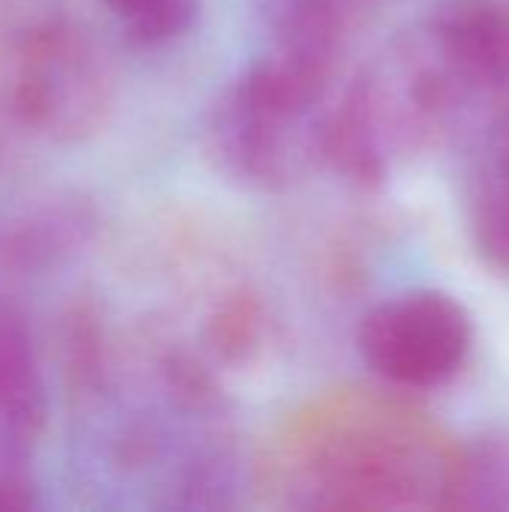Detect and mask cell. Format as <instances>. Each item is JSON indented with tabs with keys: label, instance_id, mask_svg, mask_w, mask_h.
Here are the masks:
<instances>
[{
	"label": "cell",
	"instance_id": "1",
	"mask_svg": "<svg viewBox=\"0 0 509 512\" xmlns=\"http://www.w3.org/2000/svg\"><path fill=\"white\" fill-rule=\"evenodd\" d=\"M402 393H339L300 414L279 453L282 492L306 510L447 507L456 450Z\"/></svg>",
	"mask_w": 509,
	"mask_h": 512
},
{
	"label": "cell",
	"instance_id": "2",
	"mask_svg": "<svg viewBox=\"0 0 509 512\" xmlns=\"http://www.w3.org/2000/svg\"><path fill=\"white\" fill-rule=\"evenodd\" d=\"M117 75L99 33L69 0H0V156L24 159L93 138Z\"/></svg>",
	"mask_w": 509,
	"mask_h": 512
},
{
	"label": "cell",
	"instance_id": "3",
	"mask_svg": "<svg viewBox=\"0 0 509 512\" xmlns=\"http://www.w3.org/2000/svg\"><path fill=\"white\" fill-rule=\"evenodd\" d=\"M336 93V69L261 51L207 108V159L225 180L246 189L282 192L297 186L327 165Z\"/></svg>",
	"mask_w": 509,
	"mask_h": 512
},
{
	"label": "cell",
	"instance_id": "4",
	"mask_svg": "<svg viewBox=\"0 0 509 512\" xmlns=\"http://www.w3.org/2000/svg\"><path fill=\"white\" fill-rule=\"evenodd\" d=\"M468 114H474L468 96L420 30H411L339 87L327 168L360 189H375L438 147Z\"/></svg>",
	"mask_w": 509,
	"mask_h": 512
},
{
	"label": "cell",
	"instance_id": "5",
	"mask_svg": "<svg viewBox=\"0 0 509 512\" xmlns=\"http://www.w3.org/2000/svg\"><path fill=\"white\" fill-rule=\"evenodd\" d=\"M477 330L468 306L441 288H408L375 303L357 327L366 369L396 393H429L453 384Z\"/></svg>",
	"mask_w": 509,
	"mask_h": 512
},
{
	"label": "cell",
	"instance_id": "6",
	"mask_svg": "<svg viewBox=\"0 0 509 512\" xmlns=\"http://www.w3.org/2000/svg\"><path fill=\"white\" fill-rule=\"evenodd\" d=\"M477 108L509 102V0H435L417 27Z\"/></svg>",
	"mask_w": 509,
	"mask_h": 512
},
{
	"label": "cell",
	"instance_id": "7",
	"mask_svg": "<svg viewBox=\"0 0 509 512\" xmlns=\"http://www.w3.org/2000/svg\"><path fill=\"white\" fill-rule=\"evenodd\" d=\"M96 228L93 204L66 189L0 207V288L66 270L90 249Z\"/></svg>",
	"mask_w": 509,
	"mask_h": 512
},
{
	"label": "cell",
	"instance_id": "8",
	"mask_svg": "<svg viewBox=\"0 0 509 512\" xmlns=\"http://www.w3.org/2000/svg\"><path fill=\"white\" fill-rule=\"evenodd\" d=\"M48 417L39 342L15 294L0 288V480L33 474Z\"/></svg>",
	"mask_w": 509,
	"mask_h": 512
},
{
	"label": "cell",
	"instance_id": "9",
	"mask_svg": "<svg viewBox=\"0 0 509 512\" xmlns=\"http://www.w3.org/2000/svg\"><path fill=\"white\" fill-rule=\"evenodd\" d=\"M264 51L336 69L348 51L354 0H255Z\"/></svg>",
	"mask_w": 509,
	"mask_h": 512
},
{
	"label": "cell",
	"instance_id": "10",
	"mask_svg": "<svg viewBox=\"0 0 509 512\" xmlns=\"http://www.w3.org/2000/svg\"><path fill=\"white\" fill-rule=\"evenodd\" d=\"M447 510L509 512V432L456 450Z\"/></svg>",
	"mask_w": 509,
	"mask_h": 512
},
{
	"label": "cell",
	"instance_id": "11",
	"mask_svg": "<svg viewBox=\"0 0 509 512\" xmlns=\"http://www.w3.org/2000/svg\"><path fill=\"white\" fill-rule=\"evenodd\" d=\"M267 333H270L267 306L261 303L258 294L237 288L216 300V306L210 309L204 321L201 336H204L207 354L216 363L240 369L264 351Z\"/></svg>",
	"mask_w": 509,
	"mask_h": 512
},
{
	"label": "cell",
	"instance_id": "12",
	"mask_svg": "<svg viewBox=\"0 0 509 512\" xmlns=\"http://www.w3.org/2000/svg\"><path fill=\"white\" fill-rule=\"evenodd\" d=\"M468 234L480 261L509 276V174L492 162H480L468 186Z\"/></svg>",
	"mask_w": 509,
	"mask_h": 512
},
{
	"label": "cell",
	"instance_id": "13",
	"mask_svg": "<svg viewBox=\"0 0 509 512\" xmlns=\"http://www.w3.org/2000/svg\"><path fill=\"white\" fill-rule=\"evenodd\" d=\"M99 6L126 42L165 48L192 33L201 0H99Z\"/></svg>",
	"mask_w": 509,
	"mask_h": 512
},
{
	"label": "cell",
	"instance_id": "14",
	"mask_svg": "<svg viewBox=\"0 0 509 512\" xmlns=\"http://www.w3.org/2000/svg\"><path fill=\"white\" fill-rule=\"evenodd\" d=\"M36 507H39V489L33 474L0 480V510H36Z\"/></svg>",
	"mask_w": 509,
	"mask_h": 512
},
{
	"label": "cell",
	"instance_id": "15",
	"mask_svg": "<svg viewBox=\"0 0 509 512\" xmlns=\"http://www.w3.org/2000/svg\"><path fill=\"white\" fill-rule=\"evenodd\" d=\"M483 159L509 174V102L495 114V120L489 123Z\"/></svg>",
	"mask_w": 509,
	"mask_h": 512
}]
</instances>
